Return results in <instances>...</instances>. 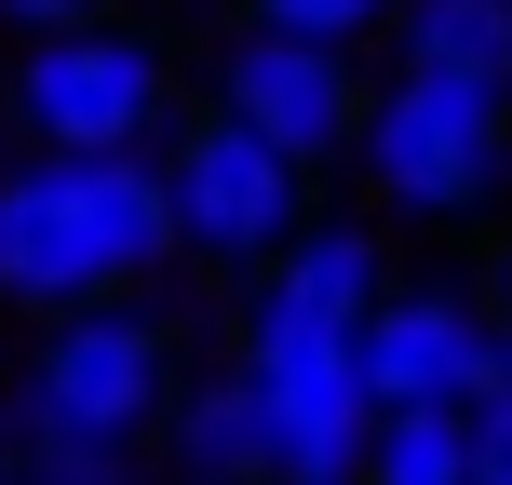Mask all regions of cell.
<instances>
[{
	"instance_id": "6da1fadb",
	"label": "cell",
	"mask_w": 512,
	"mask_h": 485,
	"mask_svg": "<svg viewBox=\"0 0 512 485\" xmlns=\"http://www.w3.org/2000/svg\"><path fill=\"white\" fill-rule=\"evenodd\" d=\"M162 162H81V149H0V297L27 324L54 310H95V297H135L162 283Z\"/></svg>"
},
{
	"instance_id": "7a4b0ae2",
	"label": "cell",
	"mask_w": 512,
	"mask_h": 485,
	"mask_svg": "<svg viewBox=\"0 0 512 485\" xmlns=\"http://www.w3.org/2000/svg\"><path fill=\"white\" fill-rule=\"evenodd\" d=\"M351 189H364L378 230H472V216L512 189V95H486V81H432V68L364 81Z\"/></svg>"
},
{
	"instance_id": "3957f363",
	"label": "cell",
	"mask_w": 512,
	"mask_h": 485,
	"mask_svg": "<svg viewBox=\"0 0 512 485\" xmlns=\"http://www.w3.org/2000/svg\"><path fill=\"white\" fill-rule=\"evenodd\" d=\"M189 108V68L162 27L135 14H95V27H54V41H14V68H0V122H14V149H81V162H135L162 149Z\"/></svg>"
},
{
	"instance_id": "277c9868",
	"label": "cell",
	"mask_w": 512,
	"mask_h": 485,
	"mask_svg": "<svg viewBox=\"0 0 512 485\" xmlns=\"http://www.w3.org/2000/svg\"><path fill=\"white\" fill-rule=\"evenodd\" d=\"M176 378H189L176 324H162L149 297H95V310H54V324L27 337V364H14L0 405H41V418H68V432H95V445H149L162 405H176Z\"/></svg>"
},
{
	"instance_id": "5b68a950",
	"label": "cell",
	"mask_w": 512,
	"mask_h": 485,
	"mask_svg": "<svg viewBox=\"0 0 512 485\" xmlns=\"http://www.w3.org/2000/svg\"><path fill=\"white\" fill-rule=\"evenodd\" d=\"M162 230H176V256H203V270H270L283 243L310 230V176L297 162H270L243 122H216V108H176V135H162Z\"/></svg>"
},
{
	"instance_id": "8992f818",
	"label": "cell",
	"mask_w": 512,
	"mask_h": 485,
	"mask_svg": "<svg viewBox=\"0 0 512 485\" xmlns=\"http://www.w3.org/2000/svg\"><path fill=\"white\" fill-rule=\"evenodd\" d=\"M203 108L243 122L270 162L324 176L351 162V122H364V54H324V41H283V27H230L203 54Z\"/></svg>"
},
{
	"instance_id": "52a82bcc",
	"label": "cell",
	"mask_w": 512,
	"mask_h": 485,
	"mask_svg": "<svg viewBox=\"0 0 512 485\" xmlns=\"http://www.w3.org/2000/svg\"><path fill=\"white\" fill-rule=\"evenodd\" d=\"M351 378L364 405H432V418H472L499 391V310L486 283H391L378 310L351 324Z\"/></svg>"
},
{
	"instance_id": "ba28073f",
	"label": "cell",
	"mask_w": 512,
	"mask_h": 485,
	"mask_svg": "<svg viewBox=\"0 0 512 485\" xmlns=\"http://www.w3.org/2000/svg\"><path fill=\"white\" fill-rule=\"evenodd\" d=\"M243 378H256V418H270V485H351L364 459V378H351V337H310V324H256L243 310Z\"/></svg>"
},
{
	"instance_id": "9c48e42d",
	"label": "cell",
	"mask_w": 512,
	"mask_h": 485,
	"mask_svg": "<svg viewBox=\"0 0 512 485\" xmlns=\"http://www.w3.org/2000/svg\"><path fill=\"white\" fill-rule=\"evenodd\" d=\"M391 283H405V256H391V230L364 203H310V230L270 256V270H256V324H310V337H351L364 310L391 297Z\"/></svg>"
},
{
	"instance_id": "30bf717a",
	"label": "cell",
	"mask_w": 512,
	"mask_h": 485,
	"mask_svg": "<svg viewBox=\"0 0 512 485\" xmlns=\"http://www.w3.org/2000/svg\"><path fill=\"white\" fill-rule=\"evenodd\" d=\"M162 472L189 485H270V418H256L243 364H189L176 405H162Z\"/></svg>"
},
{
	"instance_id": "8fae6325",
	"label": "cell",
	"mask_w": 512,
	"mask_h": 485,
	"mask_svg": "<svg viewBox=\"0 0 512 485\" xmlns=\"http://www.w3.org/2000/svg\"><path fill=\"white\" fill-rule=\"evenodd\" d=\"M391 68L512 95V0H391Z\"/></svg>"
},
{
	"instance_id": "7c38bea8",
	"label": "cell",
	"mask_w": 512,
	"mask_h": 485,
	"mask_svg": "<svg viewBox=\"0 0 512 485\" xmlns=\"http://www.w3.org/2000/svg\"><path fill=\"white\" fill-rule=\"evenodd\" d=\"M351 485H472V445H459V418L391 405V418H364V459H351Z\"/></svg>"
},
{
	"instance_id": "4fadbf2b",
	"label": "cell",
	"mask_w": 512,
	"mask_h": 485,
	"mask_svg": "<svg viewBox=\"0 0 512 485\" xmlns=\"http://www.w3.org/2000/svg\"><path fill=\"white\" fill-rule=\"evenodd\" d=\"M230 27H283V41L364 54V41H391V0H230Z\"/></svg>"
},
{
	"instance_id": "5bb4252c",
	"label": "cell",
	"mask_w": 512,
	"mask_h": 485,
	"mask_svg": "<svg viewBox=\"0 0 512 485\" xmlns=\"http://www.w3.org/2000/svg\"><path fill=\"white\" fill-rule=\"evenodd\" d=\"M459 445H472V485H512V391H486L459 418Z\"/></svg>"
},
{
	"instance_id": "9a60e30c",
	"label": "cell",
	"mask_w": 512,
	"mask_h": 485,
	"mask_svg": "<svg viewBox=\"0 0 512 485\" xmlns=\"http://www.w3.org/2000/svg\"><path fill=\"white\" fill-rule=\"evenodd\" d=\"M95 14H122V0H0L14 41H54V27H95Z\"/></svg>"
},
{
	"instance_id": "2e32d148",
	"label": "cell",
	"mask_w": 512,
	"mask_h": 485,
	"mask_svg": "<svg viewBox=\"0 0 512 485\" xmlns=\"http://www.w3.org/2000/svg\"><path fill=\"white\" fill-rule=\"evenodd\" d=\"M486 310H499V324H512V243H499V297H486Z\"/></svg>"
},
{
	"instance_id": "e0dca14e",
	"label": "cell",
	"mask_w": 512,
	"mask_h": 485,
	"mask_svg": "<svg viewBox=\"0 0 512 485\" xmlns=\"http://www.w3.org/2000/svg\"><path fill=\"white\" fill-rule=\"evenodd\" d=\"M499 391H512V324H499Z\"/></svg>"
},
{
	"instance_id": "ac0fdd59",
	"label": "cell",
	"mask_w": 512,
	"mask_h": 485,
	"mask_svg": "<svg viewBox=\"0 0 512 485\" xmlns=\"http://www.w3.org/2000/svg\"><path fill=\"white\" fill-rule=\"evenodd\" d=\"M0 485H14V432H0Z\"/></svg>"
},
{
	"instance_id": "d6986e66",
	"label": "cell",
	"mask_w": 512,
	"mask_h": 485,
	"mask_svg": "<svg viewBox=\"0 0 512 485\" xmlns=\"http://www.w3.org/2000/svg\"><path fill=\"white\" fill-rule=\"evenodd\" d=\"M135 485H189V472H135Z\"/></svg>"
}]
</instances>
